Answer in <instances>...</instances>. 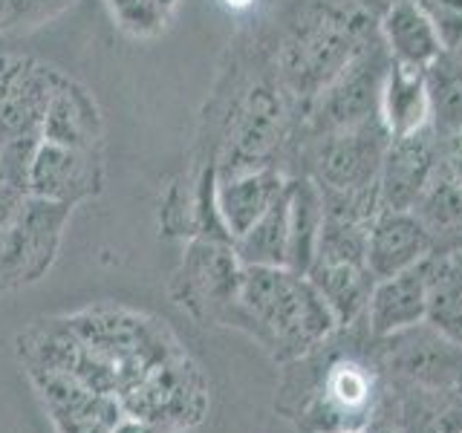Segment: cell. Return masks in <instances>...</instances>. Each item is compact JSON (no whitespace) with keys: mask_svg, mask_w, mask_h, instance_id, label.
I'll list each match as a JSON object with an SVG mask.
<instances>
[{"mask_svg":"<svg viewBox=\"0 0 462 433\" xmlns=\"http://www.w3.org/2000/svg\"><path fill=\"white\" fill-rule=\"evenodd\" d=\"M257 35L283 90L307 110L353 55L379 35V21L350 0H283Z\"/></svg>","mask_w":462,"mask_h":433,"instance_id":"6da1fadb","label":"cell"},{"mask_svg":"<svg viewBox=\"0 0 462 433\" xmlns=\"http://www.w3.org/2000/svg\"><path fill=\"white\" fill-rule=\"evenodd\" d=\"M228 327L249 332L281 364L312 355L338 332L315 283L286 266H245Z\"/></svg>","mask_w":462,"mask_h":433,"instance_id":"7a4b0ae2","label":"cell"},{"mask_svg":"<svg viewBox=\"0 0 462 433\" xmlns=\"http://www.w3.org/2000/svg\"><path fill=\"white\" fill-rule=\"evenodd\" d=\"M390 136L379 115L321 136H300L292 177H312L329 194L379 191V173Z\"/></svg>","mask_w":462,"mask_h":433,"instance_id":"3957f363","label":"cell"},{"mask_svg":"<svg viewBox=\"0 0 462 433\" xmlns=\"http://www.w3.org/2000/svg\"><path fill=\"white\" fill-rule=\"evenodd\" d=\"M390 64L393 61L382 35L370 38L353 61L310 101L300 119V136H321L379 115V96Z\"/></svg>","mask_w":462,"mask_h":433,"instance_id":"277c9868","label":"cell"},{"mask_svg":"<svg viewBox=\"0 0 462 433\" xmlns=\"http://www.w3.org/2000/svg\"><path fill=\"white\" fill-rule=\"evenodd\" d=\"M375 367L390 375V384L425 390L462 387V344L442 336L428 321L375 341Z\"/></svg>","mask_w":462,"mask_h":433,"instance_id":"5b68a950","label":"cell"},{"mask_svg":"<svg viewBox=\"0 0 462 433\" xmlns=\"http://www.w3.org/2000/svg\"><path fill=\"white\" fill-rule=\"evenodd\" d=\"M245 266L231 243L197 237L188 249L173 281L177 300L199 321L226 324L231 321L240 298Z\"/></svg>","mask_w":462,"mask_h":433,"instance_id":"8992f818","label":"cell"},{"mask_svg":"<svg viewBox=\"0 0 462 433\" xmlns=\"http://www.w3.org/2000/svg\"><path fill=\"white\" fill-rule=\"evenodd\" d=\"M373 364H367L361 355H341L324 367L321 384L307 410L318 433L370 425L375 413V393H379Z\"/></svg>","mask_w":462,"mask_h":433,"instance_id":"52a82bcc","label":"cell"},{"mask_svg":"<svg viewBox=\"0 0 462 433\" xmlns=\"http://www.w3.org/2000/svg\"><path fill=\"white\" fill-rule=\"evenodd\" d=\"M127 401L136 419L151 425H191L206 410V384L191 361L173 355L142 375Z\"/></svg>","mask_w":462,"mask_h":433,"instance_id":"ba28073f","label":"cell"},{"mask_svg":"<svg viewBox=\"0 0 462 433\" xmlns=\"http://www.w3.org/2000/svg\"><path fill=\"white\" fill-rule=\"evenodd\" d=\"M442 165V139L430 124L411 136L390 139L379 173V206L384 211H413Z\"/></svg>","mask_w":462,"mask_h":433,"instance_id":"9c48e42d","label":"cell"},{"mask_svg":"<svg viewBox=\"0 0 462 433\" xmlns=\"http://www.w3.org/2000/svg\"><path fill=\"white\" fill-rule=\"evenodd\" d=\"M26 185L35 197L50 202H79L98 191L101 185V156L98 151L64 148V144L41 142L29 165Z\"/></svg>","mask_w":462,"mask_h":433,"instance_id":"30bf717a","label":"cell"},{"mask_svg":"<svg viewBox=\"0 0 462 433\" xmlns=\"http://www.w3.org/2000/svg\"><path fill=\"white\" fill-rule=\"evenodd\" d=\"M433 254V237L413 211H379L367 231V269L375 281L393 278Z\"/></svg>","mask_w":462,"mask_h":433,"instance_id":"8fae6325","label":"cell"},{"mask_svg":"<svg viewBox=\"0 0 462 433\" xmlns=\"http://www.w3.org/2000/svg\"><path fill=\"white\" fill-rule=\"evenodd\" d=\"M289 180L292 177L278 165H260L217 177V211L231 240L249 231L269 211L272 202L289 188Z\"/></svg>","mask_w":462,"mask_h":433,"instance_id":"7c38bea8","label":"cell"},{"mask_svg":"<svg viewBox=\"0 0 462 433\" xmlns=\"http://www.w3.org/2000/svg\"><path fill=\"white\" fill-rule=\"evenodd\" d=\"M428 315V281H425V260L419 266L399 272L393 278L375 281L367 312L365 329L370 338H387L396 332L422 324Z\"/></svg>","mask_w":462,"mask_h":433,"instance_id":"4fadbf2b","label":"cell"},{"mask_svg":"<svg viewBox=\"0 0 462 433\" xmlns=\"http://www.w3.org/2000/svg\"><path fill=\"white\" fill-rule=\"evenodd\" d=\"M379 35L393 64L428 69L442 52V41L419 0H396L382 18Z\"/></svg>","mask_w":462,"mask_h":433,"instance_id":"5bb4252c","label":"cell"},{"mask_svg":"<svg viewBox=\"0 0 462 433\" xmlns=\"http://www.w3.org/2000/svg\"><path fill=\"white\" fill-rule=\"evenodd\" d=\"M43 142L64 144V148H81V151H98L101 139V119L98 107L90 93L61 76L55 93L43 113L41 124Z\"/></svg>","mask_w":462,"mask_h":433,"instance_id":"9a60e30c","label":"cell"},{"mask_svg":"<svg viewBox=\"0 0 462 433\" xmlns=\"http://www.w3.org/2000/svg\"><path fill=\"white\" fill-rule=\"evenodd\" d=\"M379 119L390 139L411 136L430 124V96L425 84V69L390 64L379 96Z\"/></svg>","mask_w":462,"mask_h":433,"instance_id":"2e32d148","label":"cell"},{"mask_svg":"<svg viewBox=\"0 0 462 433\" xmlns=\"http://www.w3.org/2000/svg\"><path fill=\"white\" fill-rule=\"evenodd\" d=\"M307 278L327 300L338 329L365 321L367 300L375 286V278L365 263H312Z\"/></svg>","mask_w":462,"mask_h":433,"instance_id":"e0dca14e","label":"cell"},{"mask_svg":"<svg viewBox=\"0 0 462 433\" xmlns=\"http://www.w3.org/2000/svg\"><path fill=\"white\" fill-rule=\"evenodd\" d=\"M324 228V197L312 177H292L289 182V249L286 269L307 274L315 263L318 240Z\"/></svg>","mask_w":462,"mask_h":433,"instance_id":"ac0fdd59","label":"cell"},{"mask_svg":"<svg viewBox=\"0 0 462 433\" xmlns=\"http://www.w3.org/2000/svg\"><path fill=\"white\" fill-rule=\"evenodd\" d=\"M292 182V180H289ZM235 252L243 266H286L289 249V188L272 202L260 220L235 237Z\"/></svg>","mask_w":462,"mask_h":433,"instance_id":"d6986e66","label":"cell"},{"mask_svg":"<svg viewBox=\"0 0 462 433\" xmlns=\"http://www.w3.org/2000/svg\"><path fill=\"white\" fill-rule=\"evenodd\" d=\"M425 84L430 96V127L442 139L454 136L462 119V58L442 50L437 61L425 69Z\"/></svg>","mask_w":462,"mask_h":433,"instance_id":"ffe728a7","label":"cell"},{"mask_svg":"<svg viewBox=\"0 0 462 433\" xmlns=\"http://www.w3.org/2000/svg\"><path fill=\"white\" fill-rule=\"evenodd\" d=\"M72 4L76 0H0V35L43 26Z\"/></svg>","mask_w":462,"mask_h":433,"instance_id":"44dd1931","label":"cell"},{"mask_svg":"<svg viewBox=\"0 0 462 433\" xmlns=\"http://www.w3.org/2000/svg\"><path fill=\"white\" fill-rule=\"evenodd\" d=\"M113 21L134 38H151L162 32L168 12L153 6L151 0H107Z\"/></svg>","mask_w":462,"mask_h":433,"instance_id":"7402d4cb","label":"cell"},{"mask_svg":"<svg viewBox=\"0 0 462 433\" xmlns=\"http://www.w3.org/2000/svg\"><path fill=\"white\" fill-rule=\"evenodd\" d=\"M433 29L442 41V50H457L462 43V0H419Z\"/></svg>","mask_w":462,"mask_h":433,"instance_id":"603a6c76","label":"cell"},{"mask_svg":"<svg viewBox=\"0 0 462 433\" xmlns=\"http://www.w3.org/2000/svg\"><path fill=\"white\" fill-rule=\"evenodd\" d=\"M350 4H353L356 9H361L365 14H370V18L379 21L382 14L396 4V0H350Z\"/></svg>","mask_w":462,"mask_h":433,"instance_id":"cb8c5ba5","label":"cell"},{"mask_svg":"<svg viewBox=\"0 0 462 433\" xmlns=\"http://www.w3.org/2000/svg\"><path fill=\"white\" fill-rule=\"evenodd\" d=\"M113 433H165L159 425L144 422V419H136V422H122V425H113Z\"/></svg>","mask_w":462,"mask_h":433,"instance_id":"d4e9b609","label":"cell"},{"mask_svg":"<svg viewBox=\"0 0 462 433\" xmlns=\"http://www.w3.org/2000/svg\"><path fill=\"white\" fill-rule=\"evenodd\" d=\"M365 430L367 433H404L396 419H382V416H373Z\"/></svg>","mask_w":462,"mask_h":433,"instance_id":"484cf974","label":"cell"},{"mask_svg":"<svg viewBox=\"0 0 462 433\" xmlns=\"http://www.w3.org/2000/svg\"><path fill=\"white\" fill-rule=\"evenodd\" d=\"M223 4L228 6V9H235V12H243V9H252L257 0H223Z\"/></svg>","mask_w":462,"mask_h":433,"instance_id":"4316f807","label":"cell"},{"mask_svg":"<svg viewBox=\"0 0 462 433\" xmlns=\"http://www.w3.org/2000/svg\"><path fill=\"white\" fill-rule=\"evenodd\" d=\"M327 433H367L365 428H341V430H327Z\"/></svg>","mask_w":462,"mask_h":433,"instance_id":"83f0119b","label":"cell"},{"mask_svg":"<svg viewBox=\"0 0 462 433\" xmlns=\"http://www.w3.org/2000/svg\"><path fill=\"white\" fill-rule=\"evenodd\" d=\"M448 139H457V142H462V119H459V124H457V130H454V136H448Z\"/></svg>","mask_w":462,"mask_h":433,"instance_id":"f1b7e54d","label":"cell"},{"mask_svg":"<svg viewBox=\"0 0 462 433\" xmlns=\"http://www.w3.org/2000/svg\"><path fill=\"white\" fill-rule=\"evenodd\" d=\"M454 254H457V257H459V260H462V252H454Z\"/></svg>","mask_w":462,"mask_h":433,"instance_id":"f546056e","label":"cell"},{"mask_svg":"<svg viewBox=\"0 0 462 433\" xmlns=\"http://www.w3.org/2000/svg\"><path fill=\"white\" fill-rule=\"evenodd\" d=\"M459 399H462V387H459Z\"/></svg>","mask_w":462,"mask_h":433,"instance_id":"4dcf8cb0","label":"cell"}]
</instances>
